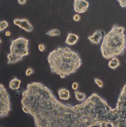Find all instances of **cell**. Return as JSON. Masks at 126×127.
<instances>
[{"label": "cell", "instance_id": "30bf717a", "mask_svg": "<svg viewBox=\"0 0 126 127\" xmlns=\"http://www.w3.org/2000/svg\"><path fill=\"white\" fill-rule=\"evenodd\" d=\"M58 94L60 99L63 100H68L70 97L69 92L65 88H61L58 90Z\"/></svg>", "mask_w": 126, "mask_h": 127}, {"label": "cell", "instance_id": "2e32d148", "mask_svg": "<svg viewBox=\"0 0 126 127\" xmlns=\"http://www.w3.org/2000/svg\"><path fill=\"white\" fill-rule=\"evenodd\" d=\"M94 82L96 84L98 85V86L100 88H102L103 86V83L101 80L99 79H97V78H95L94 79Z\"/></svg>", "mask_w": 126, "mask_h": 127}, {"label": "cell", "instance_id": "ffe728a7", "mask_svg": "<svg viewBox=\"0 0 126 127\" xmlns=\"http://www.w3.org/2000/svg\"><path fill=\"white\" fill-rule=\"evenodd\" d=\"M39 50L41 52H43L45 49V45L43 44H40L39 46Z\"/></svg>", "mask_w": 126, "mask_h": 127}, {"label": "cell", "instance_id": "44dd1931", "mask_svg": "<svg viewBox=\"0 0 126 127\" xmlns=\"http://www.w3.org/2000/svg\"><path fill=\"white\" fill-rule=\"evenodd\" d=\"M78 83L76 82L74 83L72 85V88L74 90H76L78 88Z\"/></svg>", "mask_w": 126, "mask_h": 127}, {"label": "cell", "instance_id": "ba28073f", "mask_svg": "<svg viewBox=\"0 0 126 127\" xmlns=\"http://www.w3.org/2000/svg\"><path fill=\"white\" fill-rule=\"evenodd\" d=\"M105 36L104 31L97 30L94 33L93 35L88 36V39L92 44L99 45L101 40L104 38Z\"/></svg>", "mask_w": 126, "mask_h": 127}, {"label": "cell", "instance_id": "9c48e42d", "mask_svg": "<svg viewBox=\"0 0 126 127\" xmlns=\"http://www.w3.org/2000/svg\"><path fill=\"white\" fill-rule=\"evenodd\" d=\"M78 40V37L77 35L75 34L69 33L68 34L65 43L70 45H73L77 42Z\"/></svg>", "mask_w": 126, "mask_h": 127}, {"label": "cell", "instance_id": "4fadbf2b", "mask_svg": "<svg viewBox=\"0 0 126 127\" xmlns=\"http://www.w3.org/2000/svg\"><path fill=\"white\" fill-rule=\"evenodd\" d=\"M76 99L79 102H83L86 98V95L83 93H81L78 91L75 92Z\"/></svg>", "mask_w": 126, "mask_h": 127}, {"label": "cell", "instance_id": "7402d4cb", "mask_svg": "<svg viewBox=\"0 0 126 127\" xmlns=\"http://www.w3.org/2000/svg\"><path fill=\"white\" fill-rule=\"evenodd\" d=\"M18 2L20 4L23 5L26 3V0H18Z\"/></svg>", "mask_w": 126, "mask_h": 127}, {"label": "cell", "instance_id": "d6986e66", "mask_svg": "<svg viewBox=\"0 0 126 127\" xmlns=\"http://www.w3.org/2000/svg\"><path fill=\"white\" fill-rule=\"evenodd\" d=\"M73 20L75 21H78L80 20V16H79V15H78V14H76V15H75L74 16H73Z\"/></svg>", "mask_w": 126, "mask_h": 127}, {"label": "cell", "instance_id": "ac0fdd59", "mask_svg": "<svg viewBox=\"0 0 126 127\" xmlns=\"http://www.w3.org/2000/svg\"><path fill=\"white\" fill-rule=\"evenodd\" d=\"M34 70L31 67H29L26 70V72H25V75H26L28 76L30 75L31 74L33 73Z\"/></svg>", "mask_w": 126, "mask_h": 127}, {"label": "cell", "instance_id": "277c9868", "mask_svg": "<svg viewBox=\"0 0 126 127\" xmlns=\"http://www.w3.org/2000/svg\"><path fill=\"white\" fill-rule=\"evenodd\" d=\"M28 42L27 39L22 37L11 41L10 53L7 56V64H15L28 55Z\"/></svg>", "mask_w": 126, "mask_h": 127}, {"label": "cell", "instance_id": "8fae6325", "mask_svg": "<svg viewBox=\"0 0 126 127\" xmlns=\"http://www.w3.org/2000/svg\"><path fill=\"white\" fill-rule=\"evenodd\" d=\"M21 80L15 78L11 80L9 83V88L13 90H16L20 88V84L21 83Z\"/></svg>", "mask_w": 126, "mask_h": 127}, {"label": "cell", "instance_id": "7c38bea8", "mask_svg": "<svg viewBox=\"0 0 126 127\" xmlns=\"http://www.w3.org/2000/svg\"><path fill=\"white\" fill-rule=\"evenodd\" d=\"M120 63L118 59L116 58H113L108 63V66L111 69H115L120 65Z\"/></svg>", "mask_w": 126, "mask_h": 127}, {"label": "cell", "instance_id": "3957f363", "mask_svg": "<svg viewBox=\"0 0 126 127\" xmlns=\"http://www.w3.org/2000/svg\"><path fill=\"white\" fill-rule=\"evenodd\" d=\"M125 30L123 27L115 24L105 36L100 49L104 58L109 59L124 54L126 48Z\"/></svg>", "mask_w": 126, "mask_h": 127}, {"label": "cell", "instance_id": "e0dca14e", "mask_svg": "<svg viewBox=\"0 0 126 127\" xmlns=\"http://www.w3.org/2000/svg\"><path fill=\"white\" fill-rule=\"evenodd\" d=\"M122 7H126V0H117Z\"/></svg>", "mask_w": 126, "mask_h": 127}, {"label": "cell", "instance_id": "52a82bcc", "mask_svg": "<svg viewBox=\"0 0 126 127\" xmlns=\"http://www.w3.org/2000/svg\"><path fill=\"white\" fill-rule=\"evenodd\" d=\"M13 22L15 25L27 32H31L33 30V26L27 19H16L14 20Z\"/></svg>", "mask_w": 126, "mask_h": 127}, {"label": "cell", "instance_id": "603a6c76", "mask_svg": "<svg viewBox=\"0 0 126 127\" xmlns=\"http://www.w3.org/2000/svg\"><path fill=\"white\" fill-rule=\"evenodd\" d=\"M10 32L9 31H7L5 33V35L6 36H9L10 35Z\"/></svg>", "mask_w": 126, "mask_h": 127}, {"label": "cell", "instance_id": "6da1fadb", "mask_svg": "<svg viewBox=\"0 0 126 127\" xmlns=\"http://www.w3.org/2000/svg\"><path fill=\"white\" fill-rule=\"evenodd\" d=\"M81 105V127H126V87L122 89L114 109L96 93Z\"/></svg>", "mask_w": 126, "mask_h": 127}, {"label": "cell", "instance_id": "5b68a950", "mask_svg": "<svg viewBox=\"0 0 126 127\" xmlns=\"http://www.w3.org/2000/svg\"><path fill=\"white\" fill-rule=\"evenodd\" d=\"M0 118L1 119L7 116L11 110L9 96L4 86L2 84L0 85Z\"/></svg>", "mask_w": 126, "mask_h": 127}, {"label": "cell", "instance_id": "cb8c5ba5", "mask_svg": "<svg viewBox=\"0 0 126 127\" xmlns=\"http://www.w3.org/2000/svg\"></svg>", "mask_w": 126, "mask_h": 127}, {"label": "cell", "instance_id": "8992f818", "mask_svg": "<svg viewBox=\"0 0 126 127\" xmlns=\"http://www.w3.org/2000/svg\"><path fill=\"white\" fill-rule=\"evenodd\" d=\"M89 5V3L86 0H75L74 10L78 13H83L87 11Z\"/></svg>", "mask_w": 126, "mask_h": 127}, {"label": "cell", "instance_id": "9a60e30c", "mask_svg": "<svg viewBox=\"0 0 126 127\" xmlns=\"http://www.w3.org/2000/svg\"><path fill=\"white\" fill-rule=\"evenodd\" d=\"M8 26V23L6 21H1L0 22V31L1 32L2 31L6 28Z\"/></svg>", "mask_w": 126, "mask_h": 127}, {"label": "cell", "instance_id": "7a4b0ae2", "mask_svg": "<svg viewBox=\"0 0 126 127\" xmlns=\"http://www.w3.org/2000/svg\"><path fill=\"white\" fill-rule=\"evenodd\" d=\"M48 60L51 72L61 78L75 73L82 64L78 53L67 47H58L49 53Z\"/></svg>", "mask_w": 126, "mask_h": 127}, {"label": "cell", "instance_id": "5bb4252c", "mask_svg": "<svg viewBox=\"0 0 126 127\" xmlns=\"http://www.w3.org/2000/svg\"><path fill=\"white\" fill-rule=\"evenodd\" d=\"M46 34L51 36H59L60 34V32L57 29H52L46 33Z\"/></svg>", "mask_w": 126, "mask_h": 127}]
</instances>
